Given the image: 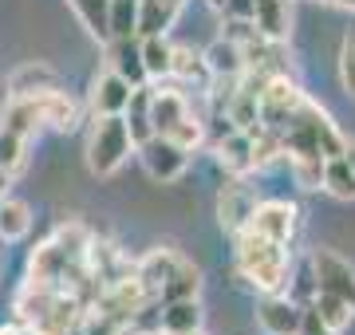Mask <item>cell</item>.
<instances>
[{
    "label": "cell",
    "instance_id": "6da1fadb",
    "mask_svg": "<svg viewBox=\"0 0 355 335\" xmlns=\"http://www.w3.org/2000/svg\"><path fill=\"white\" fill-rule=\"evenodd\" d=\"M233 237H237V276L249 280L257 292H284L288 269H292L288 245L268 241V237H261L253 229H241Z\"/></svg>",
    "mask_w": 355,
    "mask_h": 335
},
{
    "label": "cell",
    "instance_id": "7a4b0ae2",
    "mask_svg": "<svg viewBox=\"0 0 355 335\" xmlns=\"http://www.w3.org/2000/svg\"><path fill=\"white\" fill-rule=\"evenodd\" d=\"M130 154H135V142H130V130L123 123V115L95 118V127L87 134V170L91 174L111 178V174H119V166Z\"/></svg>",
    "mask_w": 355,
    "mask_h": 335
},
{
    "label": "cell",
    "instance_id": "3957f363",
    "mask_svg": "<svg viewBox=\"0 0 355 335\" xmlns=\"http://www.w3.org/2000/svg\"><path fill=\"white\" fill-rule=\"evenodd\" d=\"M304 99H308L304 91L296 87L284 71H277V75H268L265 83H261V95H257V123L265 130H280L296 111H300Z\"/></svg>",
    "mask_w": 355,
    "mask_h": 335
},
{
    "label": "cell",
    "instance_id": "277c9868",
    "mask_svg": "<svg viewBox=\"0 0 355 335\" xmlns=\"http://www.w3.org/2000/svg\"><path fill=\"white\" fill-rule=\"evenodd\" d=\"M312 288L316 292H331V296L347 300L355 308V264L331 248H312Z\"/></svg>",
    "mask_w": 355,
    "mask_h": 335
},
{
    "label": "cell",
    "instance_id": "5b68a950",
    "mask_svg": "<svg viewBox=\"0 0 355 335\" xmlns=\"http://www.w3.org/2000/svg\"><path fill=\"white\" fill-rule=\"evenodd\" d=\"M135 154H139L142 170H146L154 181H178L186 174V166H190V150L174 146V142L162 138V134H150L146 142H139Z\"/></svg>",
    "mask_w": 355,
    "mask_h": 335
},
{
    "label": "cell",
    "instance_id": "8992f818",
    "mask_svg": "<svg viewBox=\"0 0 355 335\" xmlns=\"http://www.w3.org/2000/svg\"><path fill=\"white\" fill-rule=\"evenodd\" d=\"M296 225H300V213H296L292 201H257L245 229L261 233V237H268V241L288 245L292 237H296Z\"/></svg>",
    "mask_w": 355,
    "mask_h": 335
},
{
    "label": "cell",
    "instance_id": "52a82bcc",
    "mask_svg": "<svg viewBox=\"0 0 355 335\" xmlns=\"http://www.w3.org/2000/svg\"><path fill=\"white\" fill-rule=\"evenodd\" d=\"M257 323L265 327V335H300L304 308H300L292 296H284V292H261Z\"/></svg>",
    "mask_w": 355,
    "mask_h": 335
},
{
    "label": "cell",
    "instance_id": "ba28073f",
    "mask_svg": "<svg viewBox=\"0 0 355 335\" xmlns=\"http://www.w3.org/2000/svg\"><path fill=\"white\" fill-rule=\"evenodd\" d=\"M257 206V194L245 185V174H229V181L221 185V197H217V213H221V229L241 233L249 225V213Z\"/></svg>",
    "mask_w": 355,
    "mask_h": 335
},
{
    "label": "cell",
    "instance_id": "9c48e42d",
    "mask_svg": "<svg viewBox=\"0 0 355 335\" xmlns=\"http://www.w3.org/2000/svg\"><path fill=\"white\" fill-rule=\"evenodd\" d=\"M127 99H130V83L123 75H114L111 67H107L103 75H95V83H91V115L95 118L123 115Z\"/></svg>",
    "mask_w": 355,
    "mask_h": 335
},
{
    "label": "cell",
    "instance_id": "30bf717a",
    "mask_svg": "<svg viewBox=\"0 0 355 335\" xmlns=\"http://www.w3.org/2000/svg\"><path fill=\"white\" fill-rule=\"evenodd\" d=\"M214 150H217V162L229 170V174H253L257 162H253V134L249 130H225L221 138H214Z\"/></svg>",
    "mask_w": 355,
    "mask_h": 335
},
{
    "label": "cell",
    "instance_id": "8fae6325",
    "mask_svg": "<svg viewBox=\"0 0 355 335\" xmlns=\"http://www.w3.org/2000/svg\"><path fill=\"white\" fill-rule=\"evenodd\" d=\"M253 28L272 44H284L292 32V0H253Z\"/></svg>",
    "mask_w": 355,
    "mask_h": 335
},
{
    "label": "cell",
    "instance_id": "7c38bea8",
    "mask_svg": "<svg viewBox=\"0 0 355 335\" xmlns=\"http://www.w3.org/2000/svg\"><path fill=\"white\" fill-rule=\"evenodd\" d=\"M186 0H139V28L135 36H166L182 16Z\"/></svg>",
    "mask_w": 355,
    "mask_h": 335
},
{
    "label": "cell",
    "instance_id": "4fadbf2b",
    "mask_svg": "<svg viewBox=\"0 0 355 335\" xmlns=\"http://www.w3.org/2000/svg\"><path fill=\"white\" fill-rule=\"evenodd\" d=\"M40 115H44V127H51V130H76L79 127V103L60 87L40 91Z\"/></svg>",
    "mask_w": 355,
    "mask_h": 335
},
{
    "label": "cell",
    "instance_id": "5bb4252c",
    "mask_svg": "<svg viewBox=\"0 0 355 335\" xmlns=\"http://www.w3.org/2000/svg\"><path fill=\"white\" fill-rule=\"evenodd\" d=\"M186 115H190V103H186L182 91L150 87V127H154V134H166L178 118H186Z\"/></svg>",
    "mask_w": 355,
    "mask_h": 335
},
{
    "label": "cell",
    "instance_id": "9a60e30c",
    "mask_svg": "<svg viewBox=\"0 0 355 335\" xmlns=\"http://www.w3.org/2000/svg\"><path fill=\"white\" fill-rule=\"evenodd\" d=\"M178 260H182V257H178L174 248H150V253H146V257H142L139 264H135V280H139L142 288H146V296L158 300V288H162L166 276L174 272Z\"/></svg>",
    "mask_w": 355,
    "mask_h": 335
},
{
    "label": "cell",
    "instance_id": "2e32d148",
    "mask_svg": "<svg viewBox=\"0 0 355 335\" xmlns=\"http://www.w3.org/2000/svg\"><path fill=\"white\" fill-rule=\"evenodd\" d=\"M158 332H162V335L202 332V304H198V296L162 304V311H158Z\"/></svg>",
    "mask_w": 355,
    "mask_h": 335
},
{
    "label": "cell",
    "instance_id": "e0dca14e",
    "mask_svg": "<svg viewBox=\"0 0 355 335\" xmlns=\"http://www.w3.org/2000/svg\"><path fill=\"white\" fill-rule=\"evenodd\" d=\"M202 55H205V67H209V75L214 79H241L245 75V55L229 36L214 39Z\"/></svg>",
    "mask_w": 355,
    "mask_h": 335
},
{
    "label": "cell",
    "instance_id": "ac0fdd59",
    "mask_svg": "<svg viewBox=\"0 0 355 335\" xmlns=\"http://www.w3.org/2000/svg\"><path fill=\"white\" fill-rule=\"evenodd\" d=\"M123 123H127L135 146L154 134V127H150V87H146V83L130 87V99H127V107H123Z\"/></svg>",
    "mask_w": 355,
    "mask_h": 335
},
{
    "label": "cell",
    "instance_id": "d6986e66",
    "mask_svg": "<svg viewBox=\"0 0 355 335\" xmlns=\"http://www.w3.org/2000/svg\"><path fill=\"white\" fill-rule=\"evenodd\" d=\"M111 71L123 75L130 87L146 83V67H142V52H139V44H135V36L111 39Z\"/></svg>",
    "mask_w": 355,
    "mask_h": 335
},
{
    "label": "cell",
    "instance_id": "ffe728a7",
    "mask_svg": "<svg viewBox=\"0 0 355 335\" xmlns=\"http://www.w3.org/2000/svg\"><path fill=\"white\" fill-rule=\"evenodd\" d=\"M308 308L316 311V320L324 323L331 335H340L343 327H352V320H355L352 304L340 300V296H331V292H312V304H308Z\"/></svg>",
    "mask_w": 355,
    "mask_h": 335
},
{
    "label": "cell",
    "instance_id": "44dd1931",
    "mask_svg": "<svg viewBox=\"0 0 355 335\" xmlns=\"http://www.w3.org/2000/svg\"><path fill=\"white\" fill-rule=\"evenodd\" d=\"M320 190L331 194L336 201H355V170L347 166V158H324V178H320Z\"/></svg>",
    "mask_w": 355,
    "mask_h": 335
},
{
    "label": "cell",
    "instance_id": "7402d4cb",
    "mask_svg": "<svg viewBox=\"0 0 355 335\" xmlns=\"http://www.w3.org/2000/svg\"><path fill=\"white\" fill-rule=\"evenodd\" d=\"M198 288H202V272L193 269L190 260H178L174 272H170L166 284L158 288V300H162V304H170V300H190V296H198Z\"/></svg>",
    "mask_w": 355,
    "mask_h": 335
},
{
    "label": "cell",
    "instance_id": "603a6c76",
    "mask_svg": "<svg viewBox=\"0 0 355 335\" xmlns=\"http://www.w3.org/2000/svg\"><path fill=\"white\" fill-rule=\"evenodd\" d=\"M139 52L146 79H170V60H174V44L166 36H139Z\"/></svg>",
    "mask_w": 355,
    "mask_h": 335
},
{
    "label": "cell",
    "instance_id": "cb8c5ba5",
    "mask_svg": "<svg viewBox=\"0 0 355 335\" xmlns=\"http://www.w3.org/2000/svg\"><path fill=\"white\" fill-rule=\"evenodd\" d=\"M32 229V209L20 197H0V241H20Z\"/></svg>",
    "mask_w": 355,
    "mask_h": 335
},
{
    "label": "cell",
    "instance_id": "d4e9b609",
    "mask_svg": "<svg viewBox=\"0 0 355 335\" xmlns=\"http://www.w3.org/2000/svg\"><path fill=\"white\" fill-rule=\"evenodd\" d=\"M170 79H182V83H198V87H209L214 75L205 67L202 52H190V48H174V60H170Z\"/></svg>",
    "mask_w": 355,
    "mask_h": 335
},
{
    "label": "cell",
    "instance_id": "484cf974",
    "mask_svg": "<svg viewBox=\"0 0 355 335\" xmlns=\"http://www.w3.org/2000/svg\"><path fill=\"white\" fill-rule=\"evenodd\" d=\"M71 8H76L79 24L87 28L95 39H111V28H107V8H111V0H67Z\"/></svg>",
    "mask_w": 355,
    "mask_h": 335
},
{
    "label": "cell",
    "instance_id": "4316f807",
    "mask_svg": "<svg viewBox=\"0 0 355 335\" xmlns=\"http://www.w3.org/2000/svg\"><path fill=\"white\" fill-rule=\"evenodd\" d=\"M48 87H55V71L44 64H28L8 79V91L12 95H36V91H48Z\"/></svg>",
    "mask_w": 355,
    "mask_h": 335
},
{
    "label": "cell",
    "instance_id": "83f0119b",
    "mask_svg": "<svg viewBox=\"0 0 355 335\" xmlns=\"http://www.w3.org/2000/svg\"><path fill=\"white\" fill-rule=\"evenodd\" d=\"M107 28H111V39L135 36V28H139V0H111Z\"/></svg>",
    "mask_w": 355,
    "mask_h": 335
},
{
    "label": "cell",
    "instance_id": "f1b7e54d",
    "mask_svg": "<svg viewBox=\"0 0 355 335\" xmlns=\"http://www.w3.org/2000/svg\"><path fill=\"white\" fill-rule=\"evenodd\" d=\"M24 158H28V138L0 123V170L4 174H16V170L24 166Z\"/></svg>",
    "mask_w": 355,
    "mask_h": 335
},
{
    "label": "cell",
    "instance_id": "f546056e",
    "mask_svg": "<svg viewBox=\"0 0 355 335\" xmlns=\"http://www.w3.org/2000/svg\"><path fill=\"white\" fill-rule=\"evenodd\" d=\"M162 138H170L174 146H182V150H198V146L205 142V123L190 111L186 118H178V123H174L170 130H166Z\"/></svg>",
    "mask_w": 355,
    "mask_h": 335
},
{
    "label": "cell",
    "instance_id": "4dcf8cb0",
    "mask_svg": "<svg viewBox=\"0 0 355 335\" xmlns=\"http://www.w3.org/2000/svg\"><path fill=\"white\" fill-rule=\"evenodd\" d=\"M288 162V174L296 178L300 190H320V178H324V158H284Z\"/></svg>",
    "mask_w": 355,
    "mask_h": 335
},
{
    "label": "cell",
    "instance_id": "1f68e13d",
    "mask_svg": "<svg viewBox=\"0 0 355 335\" xmlns=\"http://www.w3.org/2000/svg\"><path fill=\"white\" fill-rule=\"evenodd\" d=\"M340 83L347 95H355V20L343 32V44H340Z\"/></svg>",
    "mask_w": 355,
    "mask_h": 335
},
{
    "label": "cell",
    "instance_id": "d6a6232c",
    "mask_svg": "<svg viewBox=\"0 0 355 335\" xmlns=\"http://www.w3.org/2000/svg\"><path fill=\"white\" fill-rule=\"evenodd\" d=\"M221 12L225 20H253V0H225Z\"/></svg>",
    "mask_w": 355,
    "mask_h": 335
},
{
    "label": "cell",
    "instance_id": "836d02e7",
    "mask_svg": "<svg viewBox=\"0 0 355 335\" xmlns=\"http://www.w3.org/2000/svg\"><path fill=\"white\" fill-rule=\"evenodd\" d=\"M300 335H331L328 327H324V323L316 320V311L312 308H304V323H300Z\"/></svg>",
    "mask_w": 355,
    "mask_h": 335
},
{
    "label": "cell",
    "instance_id": "e575fe53",
    "mask_svg": "<svg viewBox=\"0 0 355 335\" xmlns=\"http://www.w3.org/2000/svg\"><path fill=\"white\" fill-rule=\"evenodd\" d=\"M8 99H12V91H8V83H0V123H4V111H8Z\"/></svg>",
    "mask_w": 355,
    "mask_h": 335
},
{
    "label": "cell",
    "instance_id": "d590c367",
    "mask_svg": "<svg viewBox=\"0 0 355 335\" xmlns=\"http://www.w3.org/2000/svg\"><path fill=\"white\" fill-rule=\"evenodd\" d=\"M8 181H12V174H4V170H0V197L8 194Z\"/></svg>",
    "mask_w": 355,
    "mask_h": 335
},
{
    "label": "cell",
    "instance_id": "8d00e7d4",
    "mask_svg": "<svg viewBox=\"0 0 355 335\" xmlns=\"http://www.w3.org/2000/svg\"><path fill=\"white\" fill-rule=\"evenodd\" d=\"M343 158H347V166L355 170V142H347V150H343Z\"/></svg>",
    "mask_w": 355,
    "mask_h": 335
},
{
    "label": "cell",
    "instance_id": "74e56055",
    "mask_svg": "<svg viewBox=\"0 0 355 335\" xmlns=\"http://www.w3.org/2000/svg\"><path fill=\"white\" fill-rule=\"evenodd\" d=\"M0 335H32L28 327H8V332H0Z\"/></svg>",
    "mask_w": 355,
    "mask_h": 335
},
{
    "label": "cell",
    "instance_id": "f35d334b",
    "mask_svg": "<svg viewBox=\"0 0 355 335\" xmlns=\"http://www.w3.org/2000/svg\"><path fill=\"white\" fill-rule=\"evenodd\" d=\"M331 4H343V8H352L355 12V0H331Z\"/></svg>",
    "mask_w": 355,
    "mask_h": 335
},
{
    "label": "cell",
    "instance_id": "ab89813d",
    "mask_svg": "<svg viewBox=\"0 0 355 335\" xmlns=\"http://www.w3.org/2000/svg\"><path fill=\"white\" fill-rule=\"evenodd\" d=\"M0 272H4V248H0Z\"/></svg>",
    "mask_w": 355,
    "mask_h": 335
},
{
    "label": "cell",
    "instance_id": "60d3db41",
    "mask_svg": "<svg viewBox=\"0 0 355 335\" xmlns=\"http://www.w3.org/2000/svg\"><path fill=\"white\" fill-rule=\"evenodd\" d=\"M182 335H202V332H182Z\"/></svg>",
    "mask_w": 355,
    "mask_h": 335
}]
</instances>
